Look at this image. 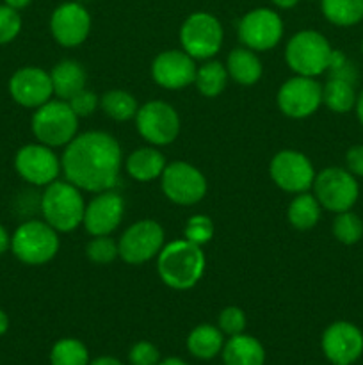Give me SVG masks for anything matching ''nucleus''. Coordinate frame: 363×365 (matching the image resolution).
<instances>
[{
  "mask_svg": "<svg viewBox=\"0 0 363 365\" xmlns=\"http://www.w3.org/2000/svg\"><path fill=\"white\" fill-rule=\"evenodd\" d=\"M50 32L64 48H75L88 39L91 32V14L82 4L64 2L50 16Z\"/></svg>",
  "mask_w": 363,
  "mask_h": 365,
  "instance_id": "a211bd4d",
  "label": "nucleus"
},
{
  "mask_svg": "<svg viewBox=\"0 0 363 365\" xmlns=\"http://www.w3.org/2000/svg\"><path fill=\"white\" fill-rule=\"evenodd\" d=\"M322 210V205H320L319 200L315 198L313 192H299V195H294V198L288 203V223H290L295 230H312V228H315L317 223L320 221Z\"/></svg>",
  "mask_w": 363,
  "mask_h": 365,
  "instance_id": "a878e982",
  "label": "nucleus"
},
{
  "mask_svg": "<svg viewBox=\"0 0 363 365\" xmlns=\"http://www.w3.org/2000/svg\"><path fill=\"white\" fill-rule=\"evenodd\" d=\"M134 120L139 135L152 146L171 145L182 128L177 109L162 100H152L139 106Z\"/></svg>",
  "mask_w": 363,
  "mask_h": 365,
  "instance_id": "9b49d317",
  "label": "nucleus"
},
{
  "mask_svg": "<svg viewBox=\"0 0 363 365\" xmlns=\"http://www.w3.org/2000/svg\"><path fill=\"white\" fill-rule=\"evenodd\" d=\"M39 210L46 223L56 228L59 234L77 230L84 220L85 200L82 189L71 182L53 180L43 191L39 198Z\"/></svg>",
  "mask_w": 363,
  "mask_h": 365,
  "instance_id": "7ed1b4c3",
  "label": "nucleus"
},
{
  "mask_svg": "<svg viewBox=\"0 0 363 365\" xmlns=\"http://www.w3.org/2000/svg\"><path fill=\"white\" fill-rule=\"evenodd\" d=\"M356 84L338 77H327L322 86V103L335 114H347L354 109Z\"/></svg>",
  "mask_w": 363,
  "mask_h": 365,
  "instance_id": "bb28decb",
  "label": "nucleus"
},
{
  "mask_svg": "<svg viewBox=\"0 0 363 365\" xmlns=\"http://www.w3.org/2000/svg\"><path fill=\"white\" fill-rule=\"evenodd\" d=\"M359 50H362V53H363V39H362V45H359Z\"/></svg>",
  "mask_w": 363,
  "mask_h": 365,
  "instance_id": "de8ad7c7",
  "label": "nucleus"
},
{
  "mask_svg": "<svg viewBox=\"0 0 363 365\" xmlns=\"http://www.w3.org/2000/svg\"><path fill=\"white\" fill-rule=\"evenodd\" d=\"M123 164L120 143L103 130L77 134L60 155L64 178L93 195L116 187Z\"/></svg>",
  "mask_w": 363,
  "mask_h": 365,
  "instance_id": "f257e3e1",
  "label": "nucleus"
},
{
  "mask_svg": "<svg viewBox=\"0 0 363 365\" xmlns=\"http://www.w3.org/2000/svg\"><path fill=\"white\" fill-rule=\"evenodd\" d=\"M228 70L219 61L209 59L196 70L194 84L198 91L206 98H216L226 89Z\"/></svg>",
  "mask_w": 363,
  "mask_h": 365,
  "instance_id": "c85d7f7f",
  "label": "nucleus"
},
{
  "mask_svg": "<svg viewBox=\"0 0 363 365\" xmlns=\"http://www.w3.org/2000/svg\"><path fill=\"white\" fill-rule=\"evenodd\" d=\"M333 237L344 246H354L363 239V220L352 210L335 214L331 225Z\"/></svg>",
  "mask_w": 363,
  "mask_h": 365,
  "instance_id": "2f4dec72",
  "label": "nucleus"
},
{
  "mask_svg": "<svg viewBox=\"0 0 363 365\" xmlns=\"http://www.w3.org/2000/svg\"><path fill=\"white\" fill-rule=\"evenodd\" d=\"M85 255L93 264H110L120 259L117 241L110 235H95L85 246Z\"/></svg>",
  "mask_w": 363,
  "mask_h": 365,
  "instance_id": "473e14b6",
  "label": "nucleus"
},
{
  "mask_svg": "<svg viewBox=\"0 0 363 365\" xmlns=\"http://www.w3.org/2000/svg\"><path fill=\"white\" fill-rule=\"evenodd\" d=\"M167 166V160L159 146H142L128 153L125 159V170L128 177L137 182H152L160 178Z\"/></svg>",
  "mask_w": 363,
  "mask_h": 365,
  "instance_id": "412c9836",
  "label": "nucleus"
},
{
  "mask_svg": "<svg viewBox=\"0 0 363 365\" xmlns=\"http://www.w3.org/2000/svg\"><path fill=\"white\" fill-rule=\"evenodd\" d=\"M270 2L280 7V9H292V7L298 6L299 0H270Z\"/></svg>",
  "mask_w": 363,
  "mask_h": 365,
  "instance_id": "c03bdc74",
  "label": "nucleus"
},
{
  "mask_svg": "<svg viewBox=\"0 0 363 365\" xmlns=\"http://www.w3.org/2000/svg\"><path fill=\"white\" fill-rule=\"evenodd\" d=\"M312 192L324 210L338 214L354 209L359 200V184L345 168L327 166L315 175Z\"/></svg>",
  "mask_w": 363,
  "mask_h": 365,
  "instance_id": "0eeeda50",
  "label": "nucleus"
},
{
  "mask_svg": "<svg viewBox=\"0 0 363 365\" xmlns=\"http://www.w3.org/2000/svg\"><path fill=\"white\" fill-rule=\"evenodd\" d=\"M345 170L356 178H363V145H354L345 152Z\"/></svg>",
  "mask_w": 363,
  "mask_h": 365,
  "instance_id": "58836bf2",
  "label": "nucleus"
},
{
  "mask_svg": "<svg viewBox=\"0 0 363 365\" xmlns=\"http://www.w3.org/2000/svg\"><path fill=\"white\" fill-rule=\"evenodd\" d=\"M78 120L66 100L52 98L41 107L34 109L31 120V130L36 141L59 148L66 146L78 134Z\"/></svg>",
  "mask_w": 363,
  "mask_h": 365,
  "instance_id": "20e7f679",
  "label": "nucleus"
},
{
  "mask_svg": "<svg viewBox=\"0 0 363 365\" xmlns=\"http://www.w3.org/2000/svg\"><path fill=\"white\" fill-rule=\"evenodd\" d=\"M100 107L107 118L114 121L134 120L139 110V103L132 93L125 89H110L100 96Z\"/></svg>",
  "mask_w": 363,
  "mask_h": 365,
  "instance_id": "c756f323",
  "label": "nucleus"
},
{
  "mask_svg": "<svg viewBox=\"0 0 363 365\" xmlns=\"http://www.w3.org/2000/svg\"><path fill=\"white\" fill-rule=\"evenodd\" d=\"M50 78H52V88L56 98L66 100L68 102L71 96L77 95L78 91L85 88L88 73H85L84 66L78 61L64 59L52 68Z\"/></svg>",
  "mask_w": 363,
  "mask_h": 365,
  "instance_id": "5701e85b",
  "label": "nucleus"
},
{
  "mask_svg": "<svg viewBox=\"0 0 363 365\" xmlns=\"http://www.w3.org/2000/svg\"><path fill=\"white\" fill-rule=\"evenodd\" d=\"M14 170L25 182L36 187H46L63 173L60 157L43 143H28L21 146L14 155Z\"/></svg>",
  "mask_w": 363,
  "mask_h": 365,
  "instance_id": "2eb2a0df",
  "label": "nucleus"
},
{
  "mask_svg": "<svg viewBox=\"0 0 363 365\" xmlns=\"http://www.w3.org/2000/svg\"><path fill=\"white\" fill-rule=\"evenodd\" d=\"M160 187L169 202L182 207H191L201 202L209 191L206 178L194 164L185 160L167 163L160 175Z\"/></svg>",
  "mask_w": 363,
  "mask_h": 365,
  "instance_id": "9d476101",
  "label": "nucleus"
},
{
  "mask_svg": "<svg viewBox=\"0 0 363 365\" xmlns=\"http://www.w3.org/2000/svg\"><path fill=\"white\" fill-rule=\"evenodd\" d=\"M160 351L155 344L148 341H139L128 351V362L130 365H159Z\"/></svg>",
  "mask_w": 363,
  "mask_h": 365,
  "instance_id": "e433bc0d",
  "label": "nucleus"
},
{
  "mask_svg": "<svg viewBox=\"0 0 363 365\" xmlns=\"http://www.w3.org/2000/svg\"><path fill=\"white\" fill-rule=\"evenodd\" d=\"M21 32L20 11L2 4L0 6V45L14 41Z\"/></svg>",
  "mask_w": 363,
  "mask_h": 365,
  "instance_id": "c9c22d12",
  "label": "nucleus"
},
{
  "mask_svg": "<svg viewBox=\"0 0 363 365\" xmlns=\"http://www.w3.org/2000/svg\"><path fill=\"white\" fill-rule=\"evenodd\" d=\"M269 175L274 184L285 192L299 195V192L312 191L315 180V168L313 163L298 150H280L273 157L269 166Z\"/></svg>",
  "mask_w": 363,
  "mask_h": 365,
  "instance_id": "ddd939ff",
  "label": "nucleus"
},
{
  "mask_svg": "<svg viewBox=\"0 0 363 365\" xmlns=\"http://www.w3.org/2000/svg\"><path fill=\"white\" fill-rule=\"evenodd\" d=\"M89 351L78 339L66 337L57 341L50 351V365H89Z\"/></svg>",
  "mask_w": 363,
  "mask_h": 365,
  "instance_id": "7c9ffc66",
  "label": "nucleus"
},
{
  "mask_svg": "<svg viewBox=\"0 0 363 365\" xmlns=\"http://www.w3.org/2000/svg\"><path fill=\"white\" fill-rule=\"evenodd\" d=\"M7 250H11V235L6 230V227L0 223V255H4Z\"/></svg>",
  "mask_w": 363,
  "mask_h": 365,
  "instance_id": "ea45409f",
  "label": "nucleus"
},
{
  "mask_svg": "<svg viewBox=\"0 0 363 365\" xmlns=\"http://www.w3.org/2000/svg\"><path fill=\"white\" fill-rule=\"evenodd\" d=\"M352 110H354V114H356V118H358L359 125L363 127V89L358 93V96H356V103H354V109H352Z\"/></svg>",
  "mask_w": 363,
  "mask_h": 365,
  "instance_id": "79ce46f5",
  "label": "nucleus"
},
{
  "mask_svg": "<svg viewBox=\"0 0 363 365\" xmlns=\"http://www.w3.org/2000/svg\"><path fill=\"white\" fill-rule=\"evenodd\" d=\"M221 356L224 365H265V348L262 342L246 334L228 339Z\"/></svg>",
  "mask_w": 363,
  "mask_h": 365,
  "instance_id": "4be33fe9",
  "label": "nucleus"
},
{
  "mask_svg": "<svg viewBox=\"0 0 363 365\" xmlns=\"http://www.w3.org/2000/svg\"><path fill=\"white\" fill-rule=\"evenodd\" d=\"M68 103H70V107L73 109V113L77 114L78 118H88L91 116L96 110V107L100 106V96L96 95L95 91H91V89L84 88L82 91H78L77 95L71 96V98L68 100Z\"/></svg>",
  "mask_w": 363,
  "mask_h": 365,
  "instance_id": "4c0bfd02",
  "label": "nucleus"
},
{
  "mask_svg": "<svg viewBox=\"0 0 363 365\" xmlns=\"http://www.w3.org/2000/svg\"><path fill=\"white\" fill-rule=\"evenodd\" d=\"M7 330H9V316L0 309V337L6 335Z\"/></svg>",
  "mask_w": 363,
  "mask_h": 365,
  "instance_id": "a18cd8bd",
  "label": "nucleus"
},
{
  "mask_svg": "<svg viewBox=\"0 0 363 365\" xmlns=\"http://www.w3.org/2000/svg\"><path fill=\"white\" fill-rule=\"evenodd\" d=\"M159 365H189L185 360L178 359V356H167V359L160 360Z\"/></svg>",
  "mask_w": 363,
  "mask_h": 365,
  "instance_id": "49530a36",
  "label": "nucleus"
},
{
  "mask_svg": "<svg viewBox=\"0 0 363 365\" xmlns=\"http://www.w3.org/2000/svg\"><path fill=\"white\" fill-rule=\"evenodd\" d=\"M246 324H248V319H246V314L241 307H226V309L221 310L219 317H217V327L226 337L244 334Z\"/></svg>",
  "mask_w": 363,
  "mask_h": 365,
  "instance_id": "f704fd0d",
  "label": "nucleus"
},
{
  "mask_svg": "<svg viewBox=\"0 0 363 365\" xmlns=\"http://www.w3.org/2000/svg\"><path fill=\"white\" fill-rule=\"evenodd\" d=\"M31 2L32 0H4V4H6V6L13 7V9H16V11L25 9V7H27Z\"/></svg>",
  "mask_w": 363,
  "mask_h": 365,
  "instance_id": "37998d69",
  "label": "nucleus"
},
{
  "mask_svg": "<svg viewBox=\"0 0 363 365\" xmlns=\"http://www.w3.org/2000/svg\"><path fill=\"white\" fill-rule=\"evenodd\" d=\"M9 95L18 106L38 109L53 96L50 71L39 66L20 68L9 78Z\"/></svg>",
  "mask_w": 363,
  "mask_h": 365,
  "instance_id": "aec40b11",
  "label": "nucleus"
},
{
  "mask_svg": "<svg viewBox=\"0 0 363 365\" xmlns=\"http://www.w3.org/2000/svg\"><path fill=\"white\" fill-rule=\"evenodd\" d=\"M89 365H123L121 360H117L116 356H98V359L91 360Z\"/></svg>",
  "mask_w": 363,
  "mask_h": 365,
  "instance_id": "a19ab883",
  "label": "nucleus"
},
{
  "mask_svg": "<svg viewBox=\"0 0 363 365\" xmlns=\"http://www.w3.org/2000/svg\"><path fill=\"white\" fill-rule=\"evenodd\" d=\"M333 46L319 31H299L285 46V61L295 75L317 78L326 73Z\"/></svg>",
  "mask_w": 363,
  "mask_h": 365,
  "instance_id": "423d86ee",
  "label": "nucleus"
},
{
  "mask_svg": "<svg viewBox=\"0 0 363 365\" xmlns=\"http://www.w3.org/2000/svg\"><path fill=\"white\" fill-rule=\"evenodd\" d=\"M125 217V200L114 189L96 192L88 203L84 210L85 232L89 235H110L121 225Z\"/></svg>",
  "mask_w": 363,
  "mask_h": 365,
  "instance_id": "f3484780",
  "label": "nucleus"
},
{
  "mask_svg": "<svg viewBox=\"0 0 363 365\" xmlns=\"http://www.w3.org/2000/svg\"><path fill=\"white\" fill-rule=\"evenodd\" d=\"M157 273L164 285L174 291H189L205 274L206 257L201 246L187 239L166 242L157 255Z\"/></svg>",
  "mask_w": 363,
  "mask_h": 365,
  "instance_id": "f03ea898",
  "label": "nucleus"
},
{
  "mask_svg": "<svg viewBox=\"0 0 363 365\" xmlns=\"http://www.w3.org/2000/svg\"><path fill=\"white\" fill-rule=\"evenodd\" d=\"M276 103L285 116L305 120L322 106V84L313 77L294 75L278 89Z\"/></svg>",
  "mask_w": 363,
  "mask_h": 365,
  "instance_id": "f8f14e48",
  "label": "nucleus"
},
{
  "mask_svg": "<svg viewBox=\"0 0 363 365\" xmlns=\"http://www.w3.org/2000/svg\"><path fill=\"white\" fill-rule=\"evenodd\" d=\"M224 348V334L214 324H199L187 335V349L194 359L212 360Z\"/></svg>",
  "mask_w": 363,
  "mask_h": 365,
  "instance_id": "393cba45",
  "label": "nucleus"
},
{
  "mask_svg": "<svg viewBox=\"0 0 363 365\" xmlns=\"http://www.w3.org/2000/svg\"><path fill=\"white\" fill-rule=\"evenodd\" d=\"M196 59H192L185 50H164L153 59L152 78L157 86L169 91L189 88L196 78Z\"/></svg>",
  "mask_w": 363,
  "mask_h": 365,
  "instance_id": "6ab92c4d",
  "label": "nucleus"
},
{
  "mask_svg": "<svg viewBox=\"0 0 363 365\" xmlns=\"http://www.w3.org/2000/svg\"><path fill=\"white\" fill-rule=\"evenodd\" d=\"M320 11L330 24L347 29L363 21V0H319Z\"/></svg>",
  "mask_w": 363,
  "mask_h": 365,
  "instance_id": "cd10ccee",
  "label": "nucleus"
},
{
  "mask_svg": "<svg viewBox=\"0 0 363 365\" xmlns=\"http://www.w3.org/2000/svg\"><path fill=\"white\" fill-rule=\"evenodd\" d=\"M224 66L228 70V77L241 86H255L263 75L262 61L256 56L255 50L248 46H238L231 50Z\"/></svg>",
  "mask_w": 363,
  "mask_h": 365,
  "instance_id": "b1692460",
  "label": "nucleus"
},
{
  "mask_svg": "<svg viewBox=\"0 0 363 365\" xmlns=\"http://www.w3.org/2000/svg\"><path fill=\"white\" fill-rule=\"evenodd\" d=\"M214 237V221L205 214H194L187 220L184 230V239L191 241L192 245L205 246Z\"/></svg>",
  "mask_w": 363,
  "mask_h": 365,
  "instance_id": "72a5a7b5",
  "label": "nucleus"
},
{
  "mask_svg": "<svg viewBox=\"0 0 363 365\" xmlns=\"http://www.w3.org/2000/svg\"><path fill=\"white\" fill-rule=\"evenodd\" d=\"M224 31L214 14L196 11L189 14L180 27L182 50L196 61H209L217 56L223 46Z\"/></svg>",
  "mask_w": 363,
  "mask_h": 365,
  "instance_id": "6e6552de",
  "label": "nucleus"
},
{
  "mask_svg": "<svg viewBox=\"0 0 363 365\" xmlns=\"http://www.w3.org/2000/svg\"><path fill=\"white\" fill-rule=\"evenodd\" d=\"M237 32L242 46H248L255 52H265L281 41L285 27L276 11L269 7H256L241 18Z\"/></svg>",
  "mask_w": 363,
  "mask_h": 365,
  "instance_id": "4468645a",
  "label": "nucleus"
},
{
  "mask_svg": "<svg viewBox=\"0 0 363 365\" xmlns=\"http://www.w3.org/2000/svg\"><path fill=\"white\" fill-rule=\"evenodd\" d=\"M59 246V232L45 220L25 221L11 235V252L27 266L48 264L57 255Z\"/></svg>",
  "mask_w": 363,
  "mask_h": 365,
  "instance_id": "39448f33",
  "label": "nucleus"
},
{
  "mask_svg": "<svg viewBox=\"0 0 363 365\" xmlns=\"http://www.w3.org/2000/svg\"><path fill=\"white\" fill-rule=\"evenodd\" d=\"M166 245V234L159 221L141 220L132 223L117 239L120 259L130 266H141L157 259Z\"/></svg>",
  "mask_w": 363,
  "mask_h": 365,
  "instance_id": "1a4fd4ad",
  "label": "nucleus"
},
{
  "mask_svg": "<svg viewBox=\"0 0 363 365\" xmlns=\"http://www.w3.org/2000/svg\"><path fill=\"white\" fill-rule=\"evenodd\" d=\"M320 348L331 365H354L363 355V331L351 321H335L324 330Z\"/></svg>",
  "mask_w": 363,
  "mask_h": 365,
  "instance_id": "dca6fc26",
  "label": "nucleus"
}]
</instances>
